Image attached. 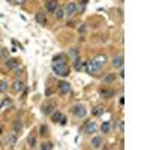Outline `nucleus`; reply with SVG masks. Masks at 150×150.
Returning a JSON list of instances; mask_svg holds the SVG:
<instances>
[{"mask_svg":"<svg viewBox=\"0 0 150 150\" xmlns=\"http://www.w3.org/2000/svg\"><path fill=\"white\" fill-rule=\"evenodd\" d=\"M53 71L59 77H68L69 75V66L65 62H60V63H53Z\"/></svg>","mask_w":150,"mask_h":150,"instance_id":"obj_1","label":"nucleus"},{"mask_svg":"<svg viewBox=\"0 0 150 150\" xmlns=\"http://www.w3.org/2000/svg\"><path fill=\"white\" fill-rule=\"evenodd\" d=\"M84 68H86V72L89 75H93V74H96L99 69H101V66H99L95 60H87L84 63Z\"/></svg>","mask_w":150,"mask_h":150,"instance_id":"obj_2","label":"nucleus"},{"mask_svg":"<svg viewBox=\"0 0 150 150\" xmlns=\"http://www.w3.org/2000/svg\"><path fill=\"white\" fill-rule=\"evenodd\" d=\"M72 111H74L75 117H78V119H84V117H86V114H87V110H86L83 105H75Z\"/></svg>","mask_w":150,"mask_h":150,"instance_id":"obj_3","label":"nucleus"},{"mask_svg":"<svg viewBox=\"0 0 150 150\" xmlns=\"http://www.w3.org/2000/svg\"><path fill=\"white\" fill-rule=\"evenodd\" d=\"M83 131H84V134H87V135H93V132H96V123H95L93 120L87 122Z\"/></svg>","mask_w":150,"mask_h":150,"instance_id":"obj_4","label":"nucleus"},{"mask_svg":"<svg viewBox=\"0 0 150 150\" xmlns=\"http://www.w3.org/2000/svg\"><path fill=\"white\" fill-rule=\"evenodd\" d=\"M71 92V84L68 81H60L59 83V93L60 95H66Z\"/></svg>","mask_w":150,"mask_h":150,"instance_id":"obj_5","label":"nucleus"},{"mask_svg":"<svg viewBox=\"0 0 150 150\" xmlns=\"http://www.w3.org/2000/svg\"><path fill=\"white\" fill-rule=\"evenodd\" d=\"M63 12H65V15H74L75 12H77V5H75L74 2H71V3H68L66 6H65V9H63Z\"/></svg>","mask_w":150,"mask_h":150,"instance_id":"obj_6","label":"nucleus"},{"mask_svg":"<svg viewBox=\"0 0 150 150\" xmlns=\"http://www.w3.org/2000/svg\"><path fill=\"white\" fill-rule=\"evenodd\" d=\"M35 20L38 21V24H42V26H44V24L47 23V15H45V12H38V14L35 15Z\"/></svg>","mask_w":150,"mask_h":150,"instance_id":"obj_7","label":"nucleus"},{"mask_svg":"<svg viewBox=\"0 0 150 150\" xmlns=\"http://www.w3.org/2000/svg\"><path fill=\"white\" fill-rule=\"evenodd\" d=\"M93 60H95V62H96V63H98L99 66H101V68H104V66L107 65V62H108V57H107V56H104V54H101V56L95 57Z\"/></svg>","mask_w":150,"mask_h":150,"instance_id":"obj_8","label":"nucleus"},{"mask_svg":"<svg viewBox=\"0 0 150 150\" xmlns=\"http://www.w3.org/2000/svg\"><path fill=\"white\" fill-rule=\"evenodd\" d=\"M102 144H104V138H102V137H93V138H92V146L95 149H101Z\"/></svg>","mask_w":150,"mask_h":150,"instance_id":"obj_9","label":"nucleus"},{"mask_svg":"<svg viewBox=\"0 0 150 150\" xmlns=\"http://www.w3.org/2000/svg\"><path fill=\"white\" fill-rule=\"evenodd\" d=\"M23 128H24V123L21 122V119H17L15 122H14V134H20L21 131H23Z\"/></svg>","mask_w":150,"mask_h":150,"instance_id":"obj_10","label":"nucleus"},{"mask_svg":"<svg viewBox=\"0 0 150 150\" xmlns=\"http://www.w3.org/2000/svg\"><path fill=\"white\" fill-rule=\"evenodd\" d=\"M17 140H18V137H17V134H14L12 132L8 138H6V144L8 146H11V147H14L15 144H17Z\"/></svg>","mask_w":150,"mask_h":150,"instance_id":"obj_11","label":"nucleus"},{"mask_svg":"<svg viewBox=\"0 0 150 150\" xmlns=\"http://www.w3.org/2000/svg\"><path fill=\"white\" fill-rule=\"evenodd\" d=\"M112 66L114 68H122L123 66V56L122 54L114 56V59H112Z\"/></svg>","mask_w":150,"mask_h":150,"instance_id":"obj_12","label":"nucleus"},{"mask_svg":"<svg viewBox=\"0 0 150 150\" xmlns=\"http://www.w3.org/2000/svg\"><path fill=\"white\" fill-rule=\"evenodd\" d=\"M114 90H112V89H101V90H99V95H101L104 99L105 98H111V96H114Z\"/></svg>","mask_w":150,"mask_h":150,"instance_id":"obj_13","label":"nucleus"},{"mask_svg":"<svg viewBox=\"0 0 150 150\" xmlns=\"http://www.w3.org/2000/svg\"><path fill=\"white\" fill-rule=\"evenodd\" d=\"M84 68V63L81 62V59L80 57H77V59H74V69L77 71V72H81V69Z\"/></svg>","mask_w":150,"mask_h":150,"instance_id":"obj_14","label":"nucleus"},{"mask_svg":"<svg viewBox=\"0 0 150 150\" xmlns=\"http://www.w3.org/2000/svg\"><path fill=\"white\" fill-rule=\"evenodd\" d=\"M54 104H47V105H44L42 107V112H44V114L45 116H48V114H51V112L54 111Z\"/></svg>","mask_w":150,"mask_h":150,"instance_id":"obj_15","label":"nucleus"},{"mask_svg":"<svg viewBox=\"0 0 150 150\" xmlns=\"http://www.w3.org/2000/svg\"><path fill=\"white\" fill-rule=\"evenodd\" d=\"M12 89H14L17 93L23 92V90H24V83H23V81H20V80H17V81L14 83V86H12Z\"/></svg>","mask_w":150,"mask_h":150,"instance_id":"obj_16","label":"nucleus"},{"mask_svg":"<svg viewBox=\"0 0 150 150\" xmlns=\"http://www.w3.org/2000/svg\"><path fill=\"white\" fill-rule=\"evenodd\" d=\"M6 66L9 68V69H14V68H17L18 66V60L17 59H6Z\"/></svg>","mask_w":150,"mask_h":150,"instance_id":"obj_17","label":"nucleus"},{"mask_svg":"<svg viewBox=\"0 0 150 150\" xmlns=\"http://www.w3.org/2000/svg\"><path fill=\"white\" fill-rule=\"evenodd\" d=\"M57 9V0H50L47 3V11L48 12H54Z\"/></svg>","mask_w":150,"mask_h":150,"instance_id":"obj_18","label":"nucleus"},{"mask_svg":"<svg viewBox=\"0 0 150 150\" xmlns=\"http://www.w3.org/2000/svg\"><path fill=\"white\" fill-rule=\"evenodd\" d=\"M62 117H63V114H62L60 111H53V112H51V120H53L54 123H59Z\"/></svg>","mask_w":150,"mask_h":150,"instance_id":"obj_19","label":"nucleus"},{"mask_svg":"<svg viewBox=\"0 0 150 150\" xmlns=\"http://www.w3.org/2000/svg\"><path fill=\"white\" fill-rule=\"evenodd\" d=\"M116 77H117L116 74H108L107 77L104 78V84H110V83H112V81L116 80Z\"/></svg>","mask_w":150,"mask_h":150,"instance_id":"obj_20","label":"nucleus"},{"mask_svg":"<svg viewBox=\"0 0 150 150\" xmlns=\"http://www.w3.org/2000/svg\"><path fill=\"white\" fill-rule=\"evenodd\" d=\"M27 143H29L30 147H35V146H36V135H35V134H30V135H29Z\"/></svg>","mask_w":150,"mask_h":150,"instance_id":"obj_21","label":"nucleus"},{"mask_svg":"<svg viewBox=\"0 0 150 150\" xmlns=\"http://www.w3.org/2000/svg\"><path fill=\"white\" fill-rule=\"evenodd\" d=\"M54 15H56V18H57V20H62V18L65 17V12H63V9H60V8L57 6V9L54 11Z\"/></svg>","mask_w":150,"mask_h":150,"instance_id":"obj_22","label":"nucleus"},{"mask_svg":"<svg viewBox=\"0 0 150 150\" xmlns=\"http://www.w3.org/2000/svg\"><path fill=\"white\" fill-rule=\"evenodd\" d=\"M110 128H111V125H110V122H104V123L101 125V131H102L104 134L110 132Z\"/></svg>","mask_w":150,"mask_h":150,"instance_id":"obj_23","label":"nucleus"},{"mask_svg":"<svg viewBox=\"0 0 150 150\" xmlns=\"http://www.w3.org/2000/svg\"><path fill=\"white\" fill-rule=\"evenodd\" d=\"M47 134H48V126H47V125H41V126H39V135L45 137Z\"/></svg>","mask_w":150,"mask_h":150,"instance_id":"obj_24","label":"nucleus"},{"mask_svg":"<svg viewBox=\"0 0 150 150\" xmlns=\"http://www.w3.org/2000/svg\"><path fill=\"white\" fill-rule=\"evenodd\" d=\"M8 105H9V107L12 105V99H9V98H8V99H5V101H3L2 104H0V108H2V110H3V108H6Z\"/></svg>","mask_w":150,"mask_h":150,"instance_id":"obj_25","label":"nucleus"},{"mask_svg":"<svg viewBox=\"0 0 150 150\" xmlns=\"http://www.w3.org/2000/svg\"><path fill=\"white\" fill-rule=\"evenodd\" d=\"M8 87H9V84L6 81H0V92H2V93H5L8 90Z\"/></svg>","mask_w":150,"mask_h":150,"instance_id":"obj_26","label":"nucleus"},{"mask_svg":"<svg viewBox=\"0 0 150 150\" xmlns=\"http://www.w3.org/2000/svg\"><path fill=\"white\" fill-rule=\"evenodd\" d=\"M92 114H93V116H101V114H102V108H101V107H95V108L92 110Z\"/></svg>","mask_w":150,"mask_h":150,"instance_id":"obj_27","label":"nucleus"},{"mask_svg":"<svg viewBox=\"0 0 150 150\" xmlns=\"http://www.w3.org/2000/svg\"><path fill=\"white\" fill-rule=\"evenodd\" d=\"M41 149H42V150H51V149H53V144H51V143H42V144H41Z\"/></svg>","mask_w":150,"mask_h":150,"instance_id":"obj_28","label":"nucleus"},{"mask_svg":"<svg viewBox=\"0 0 150 150\" xmlns=\"http://www.w3.org/2000/svg\"><path fill=\"white\" fill-rule=\"evenodd\" d=\"M14 69H15V72H14V74H15V77H17V78H20L21 75H23V68L17 66V68H14Z\"/></svg>","mask_w":150,"mask_h":150,"instance_id":"obj_29","label":"nucleus"},{"mask_svg":"<svg viewBox=\"0 0 150 150\" xmlns=\"http://www.w3.org/2000/svg\"><path fill=\"white\" fill-rule=\"evenodd\" d=\"M0 57H2L3 60L9 59V57H8V50H6V48H2V51H0Z\"/></svg>","mask_w":150,"mask_h":150,"instance_id":"obj_30","label":"nucleus"},{"mask_svg":"<svg viewBox=\"0 0 150 150\" xmlns=\"http://www.w3.org/2000/svg\"><path fill=\"white\" fill-rule=\"evenodd\" d=\"M59 123H60V125H66V117L63 116V117L60 119V122H59Z\"/></svg>","mask_w":150,"mask_h":150,"instance_id":"obj_31","label":"nucleus"},{"mask_svg":"<svg viewBox=\"0 0 150 150\" xmlns=\"http://www.w3.org/2000/svg\"><path fill=\"white\" fill-rule=\"evenodd\" d=\"M3 131H5V128H3V125H0V135L3 134Z\"/></svg>","mask_w":150,"mask_h":150,"instance_id":"obj_32","label":"nucleus"},{"mask_svg":"<svg viewBox=\"0 0 150 150\" xmlns=\"http://www.w3.org/2000/svg\"><path fill=\"white\" fill-rule=\"evenodd\" d=\"M120 77H122V78L125 77V71H123V69H120Z\"/></svg>","mask_w":150,"mask_h":150,"instance_id":"obj_33","label":"nucleus"},{"mask_svg":"<svg viewBox=\"0 0 150 150\" xmlns=\"http://www.w3.org/2000/svg\"><path fill=\"white\" fill-rule=\"evenodd\" d=\"M24 2H26V0H17V3H20V5H21V3H24Z\"/></svg>","mask_w":150,"mask_h":150,"instance_id":"obj_34","label":"nucleus"},{"mask_svg":"<svg viewBox=\"0 0 150 150\" xmlns=\"http://www.w3.org/2000/svg\"><path fill=\"white\" fill-rule=\"evenodd\" d=\"M8 2H11V0H8Z\"/></svg>","mask_w":150,"mask_h":150,"instance_id":"obj_35","label":"nucleus"},{"mask_svg":"<svg viewBox=\"0 0 150 150\" xmlns=\"http://www.w3.org/2000/svg\"><path fill=\"white\" fill-rule=\"evenodd\" d=\"M0 146H2V143H0Z\"/></svg>","mask_w":150,"mask_h":150,"instance_id":"obj_36","label":"nucleus"}]
</instances>
